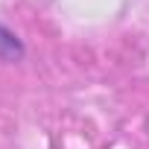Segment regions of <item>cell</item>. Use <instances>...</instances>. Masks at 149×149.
Masks as SVG:
<instances>
[{"instance_id":"cell-1","label":"cell","mask_w":149,"mask_h":149,"mask_svg":"<svg viewBox=\"0 0 149 149\" xmlns=\"http://www.w3.org/2000/svg\"><path fill=\"white\" fill-rule=\"evenodd\" d=\"M24 56H26L24 41H21L9 26L0 24V61H6V64H18Z\"/></svg>"}]
</instances>
